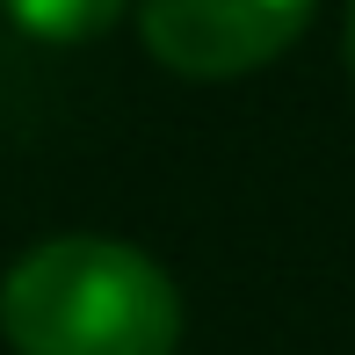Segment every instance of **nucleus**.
Listing matches in <instances>:
<instances>
[{"instance_id":"f257e3e1","label":"nucleus","mask_w":355,"mask_h":355,"mask_svg":"<svg viewBox=\"0 0 355 355\" xmlns=\"http://www.w3.org/2000/svg\"><path fill=\"white\" fill-rule=\"evenodd\" d=\"M0 334L15 355H174L182 290L123 239H37L0 283Z\"/></svg>"},{"instance_id":"f03ea898","label":"nucleus","mask_w":355,"mask_h":355,"mask_svg":"<svg viewBox=\"0 0 355 355\" xmlns=\"http://www.w3.org/2000/svg\"><path fill=\"white\" fill-rule=\"evenodd\" d=\"M312 0H138L145 51L182 80H239L297 44Z\"/></svg>"},{"instance_id":"7ed1b4c3","label":"nucleus","mask_w":355,"mask_h":355,"mask_svg":"<svg viewBox=\"0 0 355 355\" xmlns=\"http://www.w3.org/2000/svg\"><path fill=\"white\" fill-rule=\"evenodd\" d=\"M0 8L37 44H87V37H102L131 0H0Z\"/></svg>"},{"instance_id":"20e7f679","label":"nucleus","mask_w":355,"mask_h":355,"mask_svg":"<svg viewBox=\"0 0 355 355\" xmlns=\"http://www.w3.org/2000/svg\"><path fill=\"white\" fill-rule=\"evenodd\" d=\"M348 87H355V0H348Z\"/></svg>"}]
</instances>
